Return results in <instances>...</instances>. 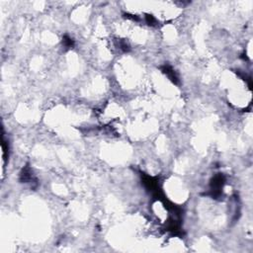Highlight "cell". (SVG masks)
Listing matches in <instances>:
<instances>
[{
	"instance_id": "obj_3",
	"label": "cell",
	"mask_w": 253,
	"mask_h": 253,
	"mask_svg": "<svg viewBox=\"0 0 253 253\" xmlns=\"http://www.w3.org/2000/svg\"><path fill=\"white\" fill-rule=\"evenodd\" d=\"M145 19H146L147 24H149V25H153L155 23V19L151 15H146Z\"/></svg>"
},
{
	"instance_id": "obj_2",
	"label": "cell",
	"mask_w": 253,
	"mask_h": 253,
	"mask_svg": "<svg viewBox=\"0 0 253 253\" xmlns=\"http://www.w3.org/2000/svg\"><path fill=\"white\" fill-rule=\"evenodd\" d=\"M62 45L64 46V48H66V49H71L74 46V42L68 36H64L62 38Z\"/></svg>"
},
{
	"instance_id": "obj_1",
	"label": "cell",
	"mask_w": 253,
	"mask_h": 253,
	"mask_svg": "<svg viewBox=\"0 0 253 253\" xmlns=\"http://www.w3.org/2000/svg\"><path fill=\"white\" fill-rule=\"evenodd\" d=\"M161 70H162L163 73L166 74V76L169 78L172 82L175 83V84L178 83V81H179L178 76L176 75L175 71L173 70V68H172L170 65H164V66H162L161 67Z\"/></svg>"
}]
</instances>
